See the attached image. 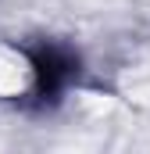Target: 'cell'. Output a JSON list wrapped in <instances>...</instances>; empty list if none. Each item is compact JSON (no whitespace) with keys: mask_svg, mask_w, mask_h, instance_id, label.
Returning a JSON list of instances; mask_svg holds the SVG:
<instances>
[{"mask_svg":"<svg viewBox=\"0 0 150 154\" xmlns=\"http://www.w3.org/2000/svg\"><path fill=\"white\" fill-rule=\"evenodd\" d=\"M32 86V65L11 50V47H0V97H18Z\"/></svg>","mask_w":150,"mask_h":154,"instance_id":"1","label":"cell"},{"mask_svg":"<svg viewBox=\"0 0 150 154\" xmlns=\"http://www.w3.org/2000/svg\"><path fill=\"white\" fill-rule=\"evenodd\" d=\"M125 86H129V93L136 100H147L150 104V68H136L132 75L125 79Z\"/></svg>","mask_w":150,"mask_h":154,"instance_id":"2","label":"cell"}]
</instances>
